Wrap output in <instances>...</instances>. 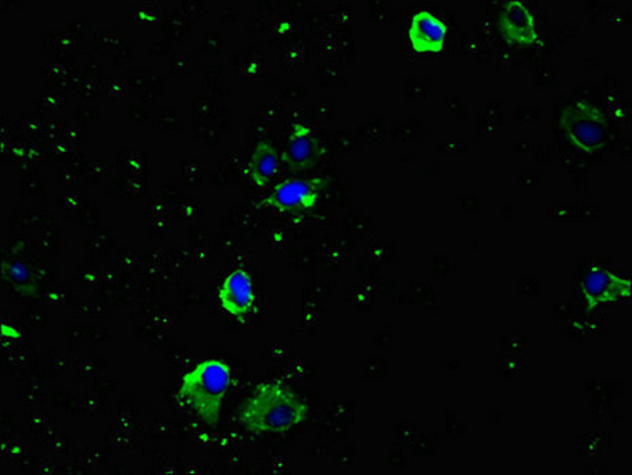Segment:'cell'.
<instances>
[{
    "instance_id": "obj_4",
    "label": "cell",
    "mask_w": 632,
    "mask_h": 475,
    "mask_svg": "<svg viewBox=\"0 0 632 475\" xmlns=\"http://www.w3.org/2000/svg\"><path fill=\"white\" fill-rule=\"evenodd\" d=\"M219 303L236 322L244 323L257 311V294L246 268H235L225 275L218 289Z\"/></svg>"
},
{
    "instance_id": "obj_6",
    "label": "cell",
    "mask_w": 632,
    "mask_h": 475,
    "mask_svg": "<svg viewBox=\"0 0 632 475\" xmlns=\"http://www.w3.org/2000/svg\"><path fill=\"white\" fill-rule=\"evenodd\" d=\"M631 290L630 279L601 266H592L588 269L581 283V291H584L588 309L628 300L631 297Z\"/></svg>"
},
{
    "instance_id": "obj_10",
    "label": "cell",
    "mask_w": 632,
    "mask_h": 475,
    "mask_svg": "<svg viewBox=\"0 0 632 475\" xmlns=\"http://www.w3.org/2000/svg\"><path fill=\"white\" fill-rule=\"evenodd\" d=\"M279 170L278 150L264 140L258 142L247 161V176L257 187H265Z\"/></svg>"
},
{
    "instance_id": "obj_1",
    "label": "cell",
    "mask_w": 632,
    "mask_h": 475,
    "mask_svg": "<svg viewBox=\"0 0 632 475\" xmlns=\"http://www.w3.org/2000/svg\"><path fill=\"white\" fill-rule=\"evenodd\" d=\"M308 408L281 383L258 384L240 409V422L253 434H281L307 420Z\"/></svg>"
},
{
    "instance_id": "obj_3",
    "label": "cell",
    "mask_w": 632,
    "mask_h": 475,
    "mask_svg": "<svg viewBox=\"0 0 632 475\" xmlns=\"http://www.w3.org/2000/svg\"><path fill=\"white\" fill-rule=\"evenodd\" d=\"M559 128L570 145L585 154H596L607 143V122L598 107L576 100L563 110Z\"/></svg>"
},
{
    "instance_id": "obj_11",
    "label": "cell",
    "mask_w": 632,
    "mask_h": 475,
    "mask_svg": "<svg viewBox=\"0 0 632 475\" xmlns=\"http://www.w3.org/2000/svg\"><path fill=\"white\" fill-rule=\"evenodd\" d=\"M27 275L29 273L26 266H23L21 264H14L12 266L13 279L21 280V283H24V280H27L29 277Z\"/></svg>"
},
{
    "instance_id": "obj_2",
    "label": "cell",
    "mask_w": 632,
    "mask_h": 475,
    "mask_svg": "<svg viewBox=\"0 0 632 475\" xmlns=\"http://www.w3.org/2000/svg\"><path fill=\"white\" fill-rule=\"evenodd\" d=\"M232 379V368L225 360H202L181 377L178 398L208 427H215Z\"/></svg>"
},
{
    "instance_id": "obj_8",
    "label": "cell",
    "mask_w": 632,
    "mask_h": 475,
    "mask_svg": "<svg viewBox=\"0 0 632 475\" xmlns=\"http://www.w3.org/2000/svg\"><path fill=\"white\" fill-rule=\"evenodd\" d=\"M408 35L412 52L437 54L444 49L445 40H447V26L436 14L422 10L412 16Z\"/></svg>"
},
{
    "instance_id": "obj_7",
    "label": "cell",
    "mask_w": 632,
    "mask_h": 475,
    "mask_svg": "<svg viewBox=\"0 0 632 475\" xmlns=\"http://www.w3.org/2000/svg\"><path fill=\"white\" fill-rule=\"evenodd\" d=\"M499 32L511 45L536 46L539 31L536 18L522 0H509L499 12Z\"/></svg>"
},
{
    "instance_id": "obj_9",
    "label": "cell",
    "mask_w": 632,
    "mask_h": 475,
    "mask_svg": "<svg viewBox=\"0 0 632 475\" xmlns=\"http://www.w3.org/2000/svg\"><path fill=\"white\" fill-rule=\"evenodd\" d=\"M321 154L318 136L307 122L296 121L284 151V164L292 170L303 172L318 162Z\"/></svg>"
},
{
    "instance_id": "obj_5",
    "label": "cell",
    "mask_w": 632,
    "mask_h": 475,
    "mask_svg": "<svg viewBox=\"0 0 632 475\" xmlns=\"http://www.w3.org/2000/svg\"><path fill=\"white\" fill-rule=\"evenodd\" d=\"M325 186L326 181L322 178L286 179L264 197L262 203L281 212L312 210Z\"/></svg>"
}]
</instances>
